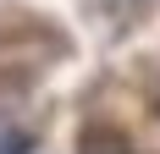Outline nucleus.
<instances>
[{
	"mask_svg": "<svg viewBox=\"0 0 160 154\" xmlns=\"http://www.w3.org/2000/svg\"><path fill=\"white\" fill-rule=\"evenodd\" d=\"M28 149H33L28 132H6V138H0V154H28Z\"/></svg>",
	"mask_w": 160,
	"mask_h": 154,
	"instance_id": "2",
	"label": "nucleus"
},
{
	"mask_svg": "<svg viewBox=\"0 0 160 154\" xmlns=\"http://www.w3.org/2000/svg\"><path fill=\"white\" fill-rule=\"evenodd\" d=\"M78 154H132V143L116 132V127H88L78 138Z\"/></svg>",
	"mask_w": 160,
	"mask_h": 154,
	"instance_id": "1",
	"label": "nucleus"
}]
</instances>
